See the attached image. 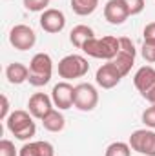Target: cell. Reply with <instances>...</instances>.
<instances>
[{
	"label": "cell",
	"mask_w": 155,
	"mask_h": 156,
	"mask_svg": "<svg viewBox=\"0 0 155 156\" xmlns=\"http://www.w3.org/2000/svg\"><path fill=\"white\" fill-rule=\"evenodd\" d=\"M6 125H7L9 133L17 140H22V142L29 140L37 133V125H35L33 116H31L29 111H20V109L18 111H13L7 116V120H6Z\"/></svg>",
	"instance_id": "obj_1"
},
{
	"label": "cell",
	"mask_w": 155,
	"mask_h": 156,
	"mask_svg": "<svg viewBox=\"0 0 155 156\" xmlns=\"http://www.w3.org/2000/svg\"><path fill=\"white\" fill-rule=\"evenodd\" d=\"M120 49V38L117 37H102V38H91L86 42V45L82 47V51L91 56V58H100V60H113Z\"/></svg>",
	"instance_id": "obj_2"
},
{
	"label": "cell",
	"mask_w": 155,
	"mask_h": 156,
	"mask_svg": "<svg viewBox=\"0 0 155 156\" xmlns=\"http://www.w3.org/2000/svg\"><path fill=\"white\" fill-rule=\"evenodd\" d=\"M53 75V60L47 53H37L29 62V78L28 82L33 87L46 85Z\"/></svg>",
	"instance_id": "obj_3"
},
{
	"label": "cell",
	"mask_w": 155,
	"mask_h": 156,
	"mask_svg": "<svg viewBox=\"0 0 155 156\" xmlns=\"http://www.w3.org/2000/svg\"><path fill=\"white\" fill-rule=\"evenodd\" d=\"M57 69H59V76L68 82V80H73V78L86 76L88 71H89V64L82 55H68L59 62Z\"/></svg>",
	"instance_id": "obj_4"
},
{
	"label": "cell",
	"mask_w": 155,
	"mask_h": 156,
	"mask_svg": "<svg viewBox=\"0 0 155 156\" xmlns=\"http://www.w3.org/2000/svg\"><path fill=\"white\" fill-rule=\"evenodd\" d=\"M133 85L144 100L155 105V69L152 66H142L133 76Z\"/></svg>",
	"instance_id": "obj_5"
},
{
	"label": "cell",
	"mask_w": 155,
	"mask_h": 156,
	"mask_svg": "<svg viewBox=\"0 0 155 156\" xmlns=\"http://www.w3.org/2000/svg\"><path fill=\"white\" fill-rule=\"evenodd\" d=\"M130 147L144 156H155V131L153 129H137L130 136Z\"/></svg>",
	"instance_id": "obj_6"
},
{
	"label": "cell",
	"mask_w": 155,
	"mask_h": 156,
	"mask_svg": "<svg viewBox=\"0 0 155 156\" xmlns=\"http://www.w3.org/2000/svg\"><path fill=\"white\" fill-rule=\"evenodd\" d=\"M99 104V91L91 83H78L75 85V107L82 113H89Z\"/></svg>",
	"instance_id": "obj_7"
},
{
	"label": "cell",
	"mask_w": 155,
	"mask_h": 156,
	"mask_svg": "<svg viewBox=\"0 0 155 156\" xmlns=\"http://www.w3.org/2000/svg\"><path fill=\"white\" fill-rule=\"evenodd\" d=\"M135 55H137V51H135L133 42L128 38V37H120V49H119L117 56L112 62L117 66V69L120 71L122 76H126L131 71V67L135 64Z\"/></svg>",
	"instance_id": "obj_8"
},
{
	"label": "cell",
	"mask_w": 155,
	"mask_h": 156,
	"mask_svg": "<svg viewBox=\"0 0 155 156\" xmlns=\"http://www.w3.org/2000/svg\"><path fill=\"white\" fill-rule=\"evenodd\" d=\"M37 42V35L35 31L26 26V24H17L11 31H9V44L18 49V51H28L35 45Z\"/></svg>",
	"instance_id": "obj_9"
},
{
	"label": "cell",
	"mask_w": 155,
	"mask_h": 156,
	"mask_svg": "<svg viewBox=\"0 0 155 156\" xmlns=\"http://www.w3.org/2000/svg\"><path fill=\"white\" fill-rule=\"evenodd\" d=\"M51 100H53L55 107H59L60 111L71 109L75 105V87L70 82H66V80L59 82L51 89Z\"/></svg>",
	"instance_id": "obj_10"
},
{
	"label": "cell",
	"mask_w": 155,
	"mask_h": 156,
	"mask_svg": "<svg viewBox=\"0 0 155 156\" xmlns=\"http://www.w3.org/2000/svg\"><path fill=\"white\" fill-rule=\"evenodd\" d=\"M40 27L49 33V35H57L60 33L64 27H66V16L60 9H53V7H47L46 11H42L40 15Z\"/></svg>",
	"instance_id": "obj_11"
},
{
	"label": "cell",
	"mask_w": 155,
	"mask_h": 156,
	"mask_svg": "<svg viewBox=\"0 0 155 156\" xmlns=\"http://www.w3.org/2000/svg\"><path fill=\"white\" fill-rule=\"evenodd\" d=\"M120 71L117 69V66L110 60L106 64H102L99 69H97V75H95V82L102 87V89H113L115 85H119V82L122 80Z\"/></svg>",
	"instance_id": "obj_12"
},
{
	"label": "cell",
	"mask_w": 155,
	"mask_h": 156,
	"mask_svg": "<svg viewBox=\"0 0 155 156\" xmlns=\"http://www.w3.org/2000/svg\"><path fill=\"white\" fill-rule=\"evenodd\" d=\"M55 107L51 96H47L46 93H35L29 96V102H28V109L31 113V116L37 118V120H42L47 113H51Z\"/></svg>",
	"instance_id": "obj_13"
},
{
	"label": "cell",
	"mask_w": 155,
	"mask_h": 156,
	"mask_svg": "<svg viewBox=\"0 0 155 156\" xmlns=\"http://www.w3.org/2000/svg\"><path fill=\"white\" fill-rule=\"evenodd\" d=\"M104 18L112 26H120L130 18V11L124 0H108L104 5Z\"/></svg>",
	"instance_id": "obj_14"
},
{
	"label": "cell",
	"mask_w": 155,
	"mask_h": 156,
	"mask_svg": "<svg viewBox=\"0 0 155 156\" xmlns=\"http://www.w3.org/2000/svg\"><path fill=\"white\" fill-rule=\"evenodd\" d=\"M18 156H55V147L49 142H29L24 144L18 151Z\"/></svg>",
	"instance_id": "obj_15"
},
{
	"label": "cell",
	"mask_w": 155,
	"mask_h": 156,
	"mask_svg": "<svg viewBox=\"0 0 155 156\" xmlns=\"http://www.w3.org/2000/svg\"><path fill=\"white\" fill-rule=\"evenodd\" d=\"M6 78H7L9 83L20 85V83L28 82V78H29V67L24 66V64H20V62H13V64H9L6 67Z\"/></svg>",
	"instance_id": "obj_16"
},
{
	"label": "cell",
	"mask_w": 155,
	"mask_h": 156,
	"mask_svg": "<svg viewBox=\"0 0 155 156\" xmlns=\"http://www.w3.org/2000/svg\"><path fill=\"white\" fill-rule=\"evenodd\" d=\"M91 38H95V33H93L91 27H88V26H84V24L75 26V27L71 29V33H70V42H71L77 49H82V47L86 45V42H89Z\"/></svg>",
	"instance_id": "obj_17"
},
{
	"label": "cell",
	"mask_w": 155,
	"mask_h": 156,
	"mask_svg": "<svg viewBox=\"0 0 155 156\" xmlns=\"http://www.w3.org/2000/svg\"><path fill=\"white\" fill-rule=\"evenodd\" d=\"M42 125H44V129L49 131V133H60V131L64 129V125H66V118L62 116L60 111L53 109L51 113H47L46 116L42 118Z\"/></svg>",
	"instance_id": "obj_18"
},
{
	"label": "cell",
	"mask_w": 155,
	"mask_h": 156,
	"mask_svg": "<svg viewBox=\"0 0 155 156\" xmlns=\"http://www.w3.org/2000/svg\"><path fill=\"white\" fill-rule=\"evenodd\" d=\"M99 7V0H71V9L78 16H88Z\"/></svg>",
	"instance_id": "obj_19"
},
{
	"label": "cell",
	"mask_w": 155,
	"mask_h": 156,
	"mask_svg": "<svg viewBox=\"0 0 155 156\" xmlns=\"http://www.w3.org/2000/svg\"><path fill=\"white\" fill-rule=\"evenodd\" d=\"M104 156H131V147L126 142H113L106 147Z\"/></svg>",
	"instance_id": "obj_20"
},
{
	"label": "cell",
	"mask_w": 155,
	"mask_h": 156,
	"mask_svg": "<svg viewBox=\"0 0 155 156\" xmlns=\"http://www.w3.org/2000/svg\"><path fill=\"white\" fill-rule=\"evenodd\" d=\"M24 2V7L31 13H40V11H46L49 2L51 0H22Z\"/></svg>",
	"instance_id": "obj_21"
},
{
	"label": "cell",
	"mask_w": 155,
	"mask_h": 156,
	"mask_svg": "<svg viewBox=\"0 0 155 156\" xmlns=\"http://www.w3.org/2000/svg\"><path fill=\"white\" fill-rule=\"evenodd\" d=\"M141 55L146 62L150 64H155V42H150V40H144L142 47H141Z\"/></svg>",
	"instance_id": "obj_22"
},
{
	"label": "cell",
	"mask_w": 155,
	"mask_h": 156,
	"mask_svg": "<svg viewBox=\"0 0 155 156\" xmlns=\"http://www.w3.org/2000/svg\"><path fill=\"white\" fill-rule=\"evenodd\" d=\"M124 4H126V7H128V11H130V16H133V15H141L142 11H144V0H124Z\"/></svg>",
	"instance_id": "obj_23"
},
{
	"label": "cell",
	"mask_w": 155,
	"mask_h": 156,
	"mask_svg": "<svg viewBox=\"0 0 155 156\" xmlns=\"http://www.w3.org/2000/svg\"><path fill=\"white\" fill-rule=\"evenodd\" d=\"M142 123L148 127V129H155V105H150L142 111Z\"/></svg>",
	"instance_id": "obj_24"
},
{
	"label": "cell",
	"mask_w": 155,
	"mask_h": 156,
	"mask_svg": "<svg viewBox=\"0 0 155 156\" xmlns=\"http://www.w3.org/2000/svg\"><path fill=\"white\" fill-rule=\"evenodd\" d=\"M17 149H15V144L11 140H0V156H17Z\"/></svg>",
	"instance_id": "obj_25"
},
{
	"label": "cell",
	"mask_w": 155,
	"mask_h": 156,
	"mask_svg": "<svg viewBox=\"0 0 155 156\" xmlns=\"http://www.w3.org/2000/svg\"><path fill=\"white\" fill-rule=\"evenodd\" d=\"M0 100H2L0 118H2V120H7V116L11 115V113H9V100H7V96H6V94H2V96H0Z\"/></svg>",
	"instance_id": "obj_26"
},
{
	"label": "cell",
	"mask_w": 155,
	"mask_h": 156,
	"mask_svg": "<svg viewBox=\"0 0 155 156\" xmlns=\"http://www.w3.org/2000/svg\"><path fill=\"white\" fill-rule=\"evenodd\" d=\"M142 35H144V40H150V42H155V22H150V24H148V26L144 27Z\"/></svg>",
	"instance_id": "obj_27"
}]
</instances>
